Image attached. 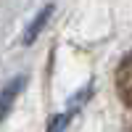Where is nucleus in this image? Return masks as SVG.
<instances>
[{
	"mask_svg": "<svg viewBox=\"0 0 132 132\" xmlns=\"http://www.w3.org/2000/svg\"><path fill=\"white\" fill-rule=\"evenodd\" d=\"M116 90L124 98V103L132 106V53L122 61V66L116 71Z\"/></svg>",
	"mask_w": 132,
	"mask_h": 132,
	"instance_id": "nucleus-1",
	"label": "nucleus"
},
{
	"mask_svg": "<svg viewBox=\"0 0 132 132\" xmlns=\"http://www.w3.org/2000/svg\"><path fill=\"white\" fill-rule=\"evenodd\" d=\"M21 87H24V77H21V79H16V82H11L5 90L0 93V119L8 114V108H11V103L16 101V93L21 90Z\"/></svg>",
	"mask_w": 132,
	"mask_h": 132,
	"instance_id": "nucleus-2",
	"label": "nucleus"
},
{
	"mask_svg": "<svg viewBox=\"0 0 132 132\" xmlns=\"http://www.w3.org/2000/svg\"><path fill=\"white\" fill-rule=\"evenodd\" d=\"M48 13H50V8H45V11H42V13H40V19H37V21H35V24H32V27H29V35H27V42H29V40H32V37H35V35H37V32H40V27H42V24H45V19H48Z\"/></svg>",
	"mask_w": 132,
	"mask_h": 132,
	"instance_id": "nucleus-3",
	"label": "nucleus"
}]
</instances>
